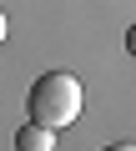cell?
<instances>
[{"label": "cell", "instance_id": "cell-2", "mask_svg": "<svg viewBox=\"0 0 136 151\" xmlns=\"http://www.w3.org/2000/svg\"><path fill=\"white\" fill-rule=\"evenodd\" d=\"M15 151H55V131H45V126H20L15 131Z\"/></svg>", "mask_w": 136, "mask_h": 151}, {"label": "cell", "instance_id": "cell-1", "mask_svg": "<svg viewBox=\"0 0 136 151\" xmlns=\"http://www.w3.org/2000/svg\"><path fill=\"white\" fill-rule=\"evenodd\" d=\"M81 81L76 76H65V70H45L40 81L30 86V96H25V111H30V121L35 126H45V131H60V126H71L76 116H81Z\"/></svg>", "mask_w": 136, "mask_h": 151}, {"label": "cell", "instance_id": "cell-5", "mask_svg": "<svg viewBox=\"0 0 136 151\" xmlns=\"http://www.w3.org/2000/svg\"><path fill=\"white\" fill-rule=\"evenodd\" d=\"M0 40H5V15H0Z\"/></svg>", "mask_w": 136, "mask_h": 151}, {"label": "cell", "instance_id": "cell-4", "mask_svg": "<svg viewBox=\"0 0 136 151\" xmlns=\"http://www.w3.org/2000/svg\"><path fill=\"white\" fill-rule=\"evenodd\" d=\"M101 151H136L131 141H116V146H101Z\"/></svg>", "mask_w": 136, "mask_h": 151}, {"label": "cell", "instance_id": "cell-3", "mask_svg": "<svg viewBox=\"0 0 136 151\" xmlns=\"http://www.w3.org/2000/svg\"><path fill=\"white\" fill-rule=\"evenodd\" d=\"M126 50H131V55H136V25H131V30H126Z\"/></svg>", "mask_w": 136, "mask_h": 151}]
</instances>
